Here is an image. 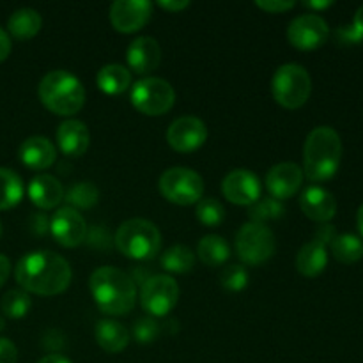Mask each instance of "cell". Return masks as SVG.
<instances>
[{"label": "cell", "instance_id": "681fc988", "mask_svg": "<svg viewBox=\"0 0 363 363\" xmlns=\"http://www.w3.org/2000/svg\"><path fill=\"white\" fill-rule=\"evenodd\" d=\"M4 328H6V321H4V318H2V315H0V332H2Z\"/></svg>", "mask_w": 363, "mask_h": 363}, {"label": "cell", "instance_id": "f6af8a7d", "mask_svg": "<svg viewBox=\"0 0 363 363\" xmlns=\"http://www.w3.org/2000/svg\"><path fill=\"white\" fill-rule=\"evenodd\" d=\"M38 363H71V362L67 360L66 357H62V354L52 353V354H46V357L41 358Z\"/></svg>", "mask_w": 363, "mask_h": 363}, {"label": "cell", "instance_id": "cb8c5ba5", "mask_svg": "<svg viewBox=\"0 0 363 363\" xmlns=\"http://www.w3.org/2000/svg\"><path fill=\"white\" fill-rule=\"evenodd\" d=\"M41 14L30 7H23V9L14 11L7 20V30L13 38L21 39H32L39 30H41Z\"/></svg>", "mask_w": 363, "mask_h": 363}, {"label": "cell", "instance_id": "836d02e7", "mask_svg": "<svg viewBox=\"0 0 363 363\" xmlns=\"http://www.w3.org/2000/svg\"><path fill=\"white\" fill-rule=\"evenodd\" d=\"M220 282L230 293H238V291H243L248 284V272L243 266L230 264L220 275Z\"/></svg>", "mask_w": 363, "mask_h": 363}, {"label": "cell", "instance_id": "603a6c76", "mask_svg": "<svg viewBox=\"0 0 363 363\" xmlns=\"http://www.w3.org/2000/svg\"><path fill=\"white\" fill-rule=\"evenodd\" d=\"M96 340L106 353H121L130 344V333L121 323L113 319H101L96 325Z\"/></svg>", "mask_w": 363, "mask_h": 363}, {"label": "cell", "instance_id": "277c9868", "mask_svg": "<svg viewBox=\"0 0 363 363\" xmlns=\"http://www.w3.org/2000/svg\"><path fill=\"white\" fill-rule=\"evenodd\" d=\"M39 99L57 116H73L85 103V89L69 71H50L38 89Z\"/></svg>", "mask_w": 363, "mask_h": 363}, {"label": "cell", "instance_id": "7c38bea8", "mask_svg": "<svg viewBox=\"0 0 363 363\" xmlns=\"http://www.w3.org/2000/svg\"><path fill=\"white\" fill-rule=\"evenodd\" d=\"M330 27L319 14H301L294 18L287 30L291 45L298 50H315L328 41Z\"/></svg>", "mask_w": 363, "mask_h": 363}, {"label": "cell", "instance_id": "83f0119b", "mask_svg": "<svg viewBox=\"0 0 363 363\" xmlns=\"http://www.w3.org/2000/svg\"><path fill=\"white\" fill-rule=\"evenodd\" d=\"M330 248L333 257L344 264H353L363 257V241L354 234H337Z\"/></svg>", "mask_w": 363, "mask_h": 363}, {"label": "cell", "instance_id": "5bb4252c", "mask_svg": "<svg viewBox=\"0 0 363 363\" xmlns=\"http://www.w3.org/2000/svg\"><path fill=\"white\" fill-rule=\"evenodd\" d=\"M50 230H52L57 243L66 248L78 247L87 238V223H85L84 216L77 209L69 208V206L60 208L52 216V220H50Z\"/></svg>", "mask_w": 363, "mask_h": 363}, {"label": "cell", "instance_id": "8992f818", "mask_svg": "<svg viewBox=\"0 0 363 363\" xmlns=\"http://www.w3.org/2000/svg\"><path fill=\"white\" fill-rule=\"evenodd\" d=\"M272 89L275 101L284 108H300L311 98V74L300 64H284L273 77Z\"/></svg>", "mask_w": 363, "mask_h": 363}, {"label": "cell", "instance_id": "b9f144b4", "mask_svg": "<svg viewBox=\"0 0 363 363\" xmlns=\"http://www.w3.org/2000/svg\"><path fill=\"white\" fill-rule=\"evenodd\" d=\"M11 53V39L4 28H0V62L6 60Z\"/></svg>", "mask_w": 363, "mask_h": 363}, {"label": "cell", "instance_id": "4316f807", "mask_svg": "<svg viewBox=\"0 0 363 363\" xmlns=\"http://www.w3.org/2000/svg\"><path fill=\"white\" fill-rule=\"evenodd\" d=\"M23 199V183L14 170L0 167V211L14 208Z\"/></svg>", "mask_w": 363, "mask_h": 363}, {"label": "cell", "instance_id": "e0dca14e", "mask_svg": "<svg viewBox=\"0 0 363 363\" xmlns=\"http://www.w3.org/2000/svg\"><path fill=\"white\" fill-rule=\"evenodd\" d=\"M303 184V170L296 163H279L266 176V188L277 201L291 199Z\"/></svg>", "mask_w": 363, "mask_h": 363}, {"label": "cell", "instance_id": "6da1fadb", "mask_svg": "<svg viewBox=\"0 0 363 363\" xmlns=\"http://www.w3.org/2000/svg\"><path fill=\"white\" fill-rule=\"evenodd\" d=\"M14 277L28 293L55 296L69 287L71 266L66 259L53 252H30L20 259L14 269Z\"/></svg>", "mask_w": 363, "mask_h": 363}, {"label": "cell", "instance_id": "ee69618b", "mask_svg": "<svg viewBox=\"0 0 363 363\" xmlns=\"http://www.w3.org/2000/svg\"><path fill=\"white\" fill-rule=\"evenodd\" d=\"M9 273H11V262L6 255L0 254V287L6 284V280L9 279Z\"/></svg>", "mask_w": 363, "mask_h": 363}, {"label": "cell", "instance_id": "c3c4849f", "mask_svg": "<svg viewBox=\"0 0 363 363\" xmlns=\"http://www.w3.org/2000/svg\"><path fill=\"white\" fill-rule=\"evenodd\" d=\"M357 223H358V230H360V234L363 238V204L360 206V209H358V213H357Z\"/></svg>", "mask_w": 363, "mask_h": 363}, {"label": "cell", "instance_id": "4dcf8cb0", "mask_svg": "<svg viewBox=\"0 0 363 363\" xmlns=\"http://www.w3.org/2000/svg\"><path fill=\"white\" fill-rule=\"evenodd\" d=\"M32 307L30 296H28L25 291H7L4 294L2 301H0V308H2L4 314L11 319H21L28 314Z\"/></svg>", "mask_w": 363, "mask_h": 363}, {"label": "cell", "instance_id": "ffe728a7", "mask_svg": "<svg viewBox=\"0 0 363 363\" xmlns=\"http://www.w3.org/2000/svg\"><path fill=\"white\" fill-rule=\"evenodd\" d=\"M57 142L64 155L77 158V156L85 155L89 149L91 133L82 121L67 119L57 130Z\"/></svg>", "mask_w": 363, "mask_h": 363}, {"label": "cell", "instance_id": "2e32d148", "mask_svg": "<svg viewBox=\"0 0 363 363\" xmlns=\"http://www.w3.org/2000/svg\"><path fill=\"white\" fill-rule=\"evenodd\" d=\"M152 6L145 0H116L110 7V21L123 34H131L144 27L151 18Z\"/></svg>", "mask_w": 363, "mask_h": 363}, {"label": "cell", "instance_id": "ab89813d", "mask_svg": "<svg viewBox=\"0 0 363 363\" xmlns=\"http://www.w3.org/2000/svg\"><path fill=\"white\" fill-rule=\"evenodd\" d=\"M43 346H45L48 351L62 350L64 337L60 335V332H57V330H50V332H46L45 339H43Z\"/></svg>", "mask_w": 363, "mask_h": 363}, {"label": "cell", "instance_id": "f35d334b", "mask_svg": "<svg viewBox=\"0 0 363 363\" xmlns=\"http://www.w3.org/2000/svg\"><path fill=\"white\" fill-rule=\"evenodd\" d=\"M85 240H87L92 247H98V248L110 247V238L106 236L105 229H103L101 225L98 227L94 225V229H92L91 233H87V238H85Z\"/></svg>", "mask_w": 363, "mask_h": 363}, {"label": "cell", "instance_id": "9c48e42d", "mask_svg": "<svg viewBox=\"0 0 363 363\" xmlns=\"http://www.w3.org/2000/svg\"><path fill=\"white\" fill-rule=\"evenodd\" d=\"M236 250L241 261L247 264H262L275 254V234L262 223H245L236 236Z\"/></svg>", "mask_w": 363, "mask_h": 363}, {"label": "cell", "instance_id": "7402d4cb", "mask_svg": "<svg viewBox=\"0 0 363 363\" xmlns=\"http://www.w3.org/2000/svg\"><path fill=\"white\" fill-rule=\"evenodd\" d=\"M20 160L32 170H45L55 162V147L46 137H30L20 145Z\"/></svg>", "mask_w": 363, "mask_h": 363}, {"label": "cell", "instance_id": "3957f363", "mask_svg": "<svg viewBox=\"0 0 363 363\" xmlns=\"http://www.w3.org/2000/svg\"><path fill=\"white\" fill-rule=\"evenodd\" d=\"M342 160V140L330 126H318L308 133L303 147L305 176L314 183L332 179Z\"/></svg>", "mask_w": 363, "mask_h": 363}, {"label": "cell", "instance_id": "74e56055", "mask_svg": "<svg viewBox=\"0 0 363 363\" xmlns=\"http://www.w3.org/2000/svg\"><path fill=\"white\" fill-rule=\"evenodd\" d=\"M18 362V350L9 339L0 337V363H16Z\"/></svg>", "mask_w": 363, "mask_h": 363}, {"label": "cell", "instance_id": "8fae6325", "mask_svg": "<svg viewBox=\"0 0 363 363\" xmlns=\"http://www.w3.org/2000/svg\"><path fill=\"white\" fill-rule=\"evenodd\" d=\"M335 236V227L323 225L315 233L314 240L308 241L300 248L296 255V269L301 275L314 279V277L321 275L325 272L326 264H328V250H326V247L332 243Z\"/></svg>", "mask_w": 363, "mask_h": 363}, {"label": "cell", "instance_id": "4fadbf2b", "mask_svg": "<svg viewBox=\"0 0 363 363\" xmlns=\"http://www.w3.org/2000/svg\"><path fill=\"white\" fill-rule=\"evenodd\" d=\"M208 138V128L199 117L184 116L174 121L167 130V142L177 152H194Z\"/></svg>", "mask_w": 363, "mask_h": 363}, {"label": "cell", "instance_id": "bcb514c9", "mask_svg": "<svg viewBox=\"0 0 363 363\" xmlns=\"http://www.w3.org/2000/svg\"><path fill=\"white\" fill-rule=\"evenodd\" d=\"M332 4V0H325V2H303V6L308 7V9H326Z\"/></svg>", "mask_w": 363, "mask_h": 363}, {"label": "cell", "instance_id": "f907efd6", "mask_svg": "<svg viewBox=\"0 0 363 363\" xmlns=\"http://www.w3.org/2000/svg\"><path fill=\"white\" fill-rule=\"evenodd\" d=\"M2 233H4V229H2V222H0V238H2Z\"/></svg>", "mask_w": 363, "mask_h": 363}, {"label": "cell", "instance_id": "5b68a950", "mask_svg": "<svg viewBox=\"0 0 363 363\" xmlns=\"http://www.w3.org/2000/svg\"><path fill=\"white\" fill-rule=\"evenodd\" d=\"M116 245L126 257L147 261L158 255L162 248V234L149 220L131 218L117 229Z\"/></svg>", "mask_w": 363, "mask_h": 363}, {"label": "cell", "instance_id": "ac0fdd59", "mask_svg": "<svg viewBox=\"0 0 363 363\" xmlns=\"http://www.w3.org/2000/svg\"><path fill=\"white\" fill-rule=\"evenodd\" d=\"M126 59L135 73L147 74L160 66L162 50H160V45L156 39L142 35V38H137L128 46Z\"/></svg>", "mask_w": 363, "mask_h": 363}, {"label": "cell", "instance_id": "484cf974", "mask_svg": "<svg viewBox=\"0 0 363 363\" xmlns=\"http://www.w3.org/2000/svg\"><path fill=\"white\" fill-rule=\"evenodd\" d=\"M197 255L206 266H213V268H218L223 262L229 259L230 248L227 245V241L222 236H216V234H209L201 240L197 247Z\"/></svg>", "mask_w": 363, "mask_h": 363}, {"label": "cell", "instance_id": "1f68e13d", "mask_svg": "<svg viewBox=\"0 0 363 363\" xmlns=\"http://www.w3.org/2000/svg\"><path fill=\"white\" fill-rule=\"evenodd\" d=\"M284 213H286V208H284L282 202L277 201V199L273 197L259 199V201L255 202V204H252L250 209H248V216H250L252 222L262 223V225H264V222H268V220L280 218V216H284Z\"/></svg>", "mask_w": 363, "mask_h": 363}, {"label": "cell", "instance_id": "d4e9b609", "mask_svg": "<svg viewBox=\"0 0 363 363\" xmlns=\"http://www.w3.org/2000/svg\"><path fill=\"white\" fill-rule=\"evenodd\" d=\"M96 84L101 89L105 94L117 96L123 94L124 91H128V87L131 85V74L121 64H108V66L101 67L96 77Z\"/></svg>", "mask_w": 363, "mask_h": 363}, {"label": "cell", "instance_id": "d6a6232c", "mask_svg": "<svg viewBox=\"0 0 363 363\" xmlns=\"http://www.w3.org/2000/svg\"><path fill=\"white\" fill-rule=\"evenodd\" d=\"M195 215H197L199 222L204 223L208 227H216L223 222L225 218V209L220 204L216 199H201L197 202V209H195Z\"/></svg>", "mask_w": 363, "mask_h": 363}, {"label": "cell", "instance_id": "d6986e66", "mask_svg": "<svg viewBox=\"0 0 363 363\" xmlns=\"http://www.w3.org/2000/svg\"><path fill=\"white\" fill-rule=\"evenodd\" d=\"M301 211L314 222H330L337 213V201L328 190L319 186H311L301 194Z\"/></svg>", "mask_w": 363, "mask_h": 363}, {"label": "cell", "instance_id": "44dd1931", "mask_svg": "<svg viewBox=\"0 0 363 363\" xmlns=\"http://www.w3.org/2000/svg\"><path fill=\"white\" fill-rule=\"evenodd\" d=\"M28 197L39 209H52L64 199V188L57 177L50 174H39L28 184Z\"/></svg>", "mask_w": 363, "mask_h": 363}, {"label": "cell", "instance_id": "f546056e", "mask_svg": "<svg viewBox=\"0 0 363 363\" xmlns=\"http://www.w3.org/2000/svg\"><path fill=\"white\" fill-rule=\"evenodd\" d=\"M67 204H71L69 208L73 209H91L92 206H96L99 197L98 188L92 183H77L67 190V194H64Z\"/></svg>", "mask_w": 363, "mask_h": 363}, {"label": "cell", "instance_id": "9a60e30c", "mask_svg": "<svg viewBox=\"0 0 363 363\" xmlns=\"http://www.w3.org/2000/svg\"><path fill=\"white\" fill-rule=\"evenodd\" d=\"M223 197L238 206H252L261 199V181L247 169H236L222 181Z\"/></svg>", "mask_w": 363, "mask_h": 363}, {"label": "cell", "instance_id": "7a4b0ae2", "mask_svg": "<svg viewBox=\"0 0 363 363\" xmlns=\"http://www.w3.org/2000/svg\"><path fill=\"white\" fill-rule=\"evenodd\" d=\"M92 298L103 314L124 315L133 311L137 301V286L130 275L113 266H103L89 280Z\"/></svg>", "mask_w": 363, "mask_h": 363}, {"label": "cell", "instance_id": "ba28073f", "mask_svg": "<svg viewBox=\"0 0 363 363\" xmlns=\"http://www.w3.org/2000/svg\"><path fill=\"white\" fill-rule=\"evenodd\" d=\"M160 191L167 201L179 206L197 204L204 194V181L195 170L174 167L160 177Z\"/></svg>", "mask_w": 363, "mask_h": 363}, {"label": "cell", "instance_id": "52a82bcc", "mask_svg": "<svg viewBox=\"0 0 363 363\" xmlns=\"http://www.w3.org/2000/svg\"><path fill=\"white\" fill-rule=\"evenodd\" d=\"M176 101L172 85L163 78H142L131 89V103L144 116H163Z\"/></svg>", "mask_w": 363, "mask_h": 363}, {"label": "cell", "instance_id": "8d00e7d4", "mask_svg": "<svg viewBox=\"0 0 363 363\" xmlns=\"http://www.w3.org/2000/svg\"><path fill=\"white\" fill-rule=\"evenodd\" d=\"M296 6L294 2H287V0H259L257 7H261L266 13H284V11H289Z\"/></svg>", "mask_w": 363, "mask_h": 363}, {"label": "cell", "instance_id": "d590c367", "mask_svg": "<svg viewBox=\"0 0 363 363\" xmlns=\"http://www.w3.org/2000/svg\"><path fill=\"white\" fill-rule=\"evenodd\" d=\"M335 39L337 43H340V45H360L363 41V34L357 27H354L353 23H351V25H344V27L337 28Z\"/></svg>", "mask_w": 363, "mask_h": 363}, {"label": "cell", "instance_id": "60d3db41", "mask_svg": "<svg viewBox=\"0 0 363 363\" xmlns=\"http://www.w3.org/2000/svg\"><path fill=\"white\" fill-rule=\"evenodd\" d=\"M158 6L170 11V13H177V11L186 9V7L190 6V2H188V0H160Z\"/></svg>", "mask_w": 363, "mask_h": 363}, {"label": "cell", "instance_id": "7dc6e473", "mask_svg": "<svg viewBox=\"0 0 363 363\" xmlns=\"http://www.w3.org/2000/svg\"><path fill=\"white\" fill-rule=\"evenodd\" d=\"M353 25L354 27L358 28V30L362 32L363 34V4L360 7H358V11H357V14H354V20H353Z\"/></svg>", "mask_w": 363, "mask_h": 363}, {"label": "cell", "instance_id": "f1b7e54d", "mask_svg": "<svg viewBox=\"0 0 363 363\" xmlns=\"http://www.w3.org/2000/svg\"><path fill=\"white\" fill-rule=\"evenodd\" d=\"M195 264V254L186 245H174L162 255V266L169 273H188Z\"/></svg>", "mask_w": 363, "mask_h": 363}, {"label": "cell", "instance_id": "e575fe53", "mask_svg": "<svg viewBox=\"0 0 363 363\" xmlns=\"http://www.w3.org/2000/svg\"><path fill=\"white\" fill-rule=\"evenodd\" d=\"M160 325L152 318H142L133 325V337L138 344H151L160 337Z\"/></svg>", "mask_w": 363, "mask_h": 363}, {"label": "cell", "instance_id": "7bdbcfd3", "mask_svg": "<svg viewBox=\"0 0 363 363\" xmlns=\"http://www.w3.org/2000/svg\"><path fill=\"white\" fill-rule=\"evenodd\" d=\"M30 227L35 234H45L46 227H48V222H46L45 215H34L30 218Z\"/></svg>", "mask_w": 363, "mask_h": 363}, {"label": "cell", "instance_id": "30bf717a", "mask_svg": "<svg viewBox=\"0 0 363 363\" xmlns=\"http://www.w3.org/2000/svg\"><path fill=\"white\" fill-rule=\"evenodd\" d=\"M179 300V286L169 275H152L140 286V303L155 318L167 315Z\"/></svg>", "mask_w": 363, "mask_h": 363}]
</instances>
